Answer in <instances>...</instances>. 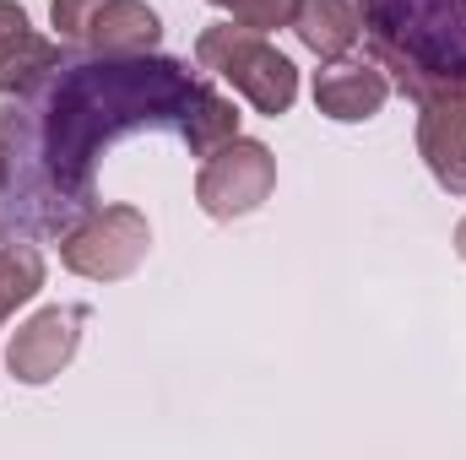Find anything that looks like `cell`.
<instances>
[{"label":"cell","mask_w":466,"mask_h":460,"mask_svg":"<svg viewBox=\"0 0 466 460\" xmlns=\"http://www.w3.org/2000/svg\"><path fill=\"white\" fill-rule=\"evenodd\" d=\"M147 244H152V233H147V217L136 206H98L60 238V260L76 276L119 282L147 260Z\"/></svg>","instance_id":"277c9868"},{"label":"cell","mask_w":466,"mask_h":460,"mask_svg":"<svg viewBox=\"0 0 466 460\" xmlns=\"http://www.w3.org/2000/svg\"><path fill=\"white\" fill-rule=\"evenodd\" d=\"M0 185H5V130H0Z\"/></svg>","instance_id":"e0dca14e"},{"label":"cell","mask_w":466,"mask_h":460,"mask_svg":"<svg viewBox=\"0 0 466 460\" xmlns=\"http://www.w3.org/2000/svg\"><path fill=\"white\" fill-rule=\"evenodd\" d=\"M82 325H87V309L82 304H55V309H38L27 325H16V336H11V352H5V363H11V379H22V385H49L66 363H71V352L82 342Z\"/></svg>","instance_id":"52a82bcc"},{"label":"cell","mask_w":466,"mask_h":460,"mask_svg":"<svg viewBox=\"0 0 466 460\" xmlns=\"http://www.w3.org/2000/svg\"><path fill=\"white\" fill-rule=\"evenodd\" d=\"M212 5H223L238 27H255V33L293 27V11H299V0H212Z\"/></svg>","instance_id":"5bb4252c"},{"label":"cell","mask_w":466,"mask_h":460,"mask_svg":"<svg viewBox=\"0 0 466 460\" xmlns=\"http://www.w3.org/2000/svg\"><path fill=\"white\" fill-rule=\"evenodd\" d=\"M385 98H390V82L374 65H363V60H331L326 71H315V104H320V115L342 119V125H358V119L380 115Z\"/></svg>","instance_id":"9c48e42d"},{"label":"cell","mask_w":466,"mask_h":460,"mask_svg":"<svg viewBox=\"0 0 466 460\" xmlns=\"http://www.w3.org/2000/svg\"><path fill=\"white\" fill-rule=\"evenodd\" d=\"M369 49L418 104L466 98V0H358Z\"/></svg>","instance_id":"7a4b0ae2"},{"label":"cell","mask_w":466,"mask_h":460,"mask_svg":"<svg viewBox=\"0 0 466 460\" xmlns=\"http://www.w3.org/2000/svg\"><path fill=\"white\" fill-rule=\"evenodd\" d=\"M11 27H27V11L11 5V0H0V33H11Z\"/></svg>","instance_id":"9a60e30c"},{"label":"cell","mask_w":466,"mask_h":460,"mask_svg":"<svg viewBox=\"0 0 466 460\" xmlns=\"http://www.w3.org/2000/svg\"><path fill=\"white\" fill-rule=\"evenodd\" d=\"M456 249H461V260H466V217H461V228H456Z\"/></svg>","instance_id":"2e32d148"},{"label":"cell","mask_w":466,"mask_h":460,"mask_svg":"<svg viewBox=\"0 0 466 460\" xmlns=\"http://www.w3.org/2000/svg\"><path fill=\"white\" fill-rule=\"evenodd\" d=\"M233 135H238V115H233V104L223 98V93H218V87H207L179 141H185L196 157H212V152H218L223 141H233Z\"/></svg>","instance_id":"4fadbf2b"},{"label":"cell","mask_w":466,"mask_h":460,"mask_svg":"<svg viewBox=\"0 0 466 460\" xmlns=\"http://www.w3.org/2000/svg\"><path fill=\"white\" fill-rule=\"evenodd\" d=\"M60 60H66V49L49 44V38H38L33 27H11V33H0V93H5V98L27 93V87L44 82Z\"/></svg>","instance_id":"8fae6325"},{"label":"cell","mask_w":466,"mask_h":460,"mask_svg":"<svg viewBox=\"0 0 466 460\" xmlns=\"http://www.w3.org/2000/svg\"><path fill=\"white\" fill-rule=\"evenodd\" d=\"M49 16L66 44L93 55H147L163 38V22L147 0H55Z\"/></svg>","instance_id":"5b68a950"},{"label":"cell","mask_w":466,"mask_h":460,"mask_svg":"<svg viewBox=\"0 0 466 460\" xmlns=\"http://www.w3.org/2000/svg\"><path fill=\"white\" fill-rule=\"evenodd\" d=\"M196 60H201V71L233 82V93H244L260 115H271V119L288 115L293 98H299L293 60L277 44H266V33H255V27H238V22L207 27L196 38Z\"/></svg>","instance_id":"3957f363"},{"label":"cell","mask_w":466,"mask_h":460,"mask_svg":"<svg viewBox=\"0 0 466 460\" xmlns=\"http://www.w3.org/2000/svg\"><path fill=\"white\" fill-rule=\"evenodd\" d=\"M44 287V255L33 244H16V238H0V325L16 304H27L33 293Z\"/></svg>","instance_id":"7c38bea8"},{"label":"cell","mask_w":466,"mask_h":460,"mask_svg":"<svg viewBox=\"0 0 466 460\" xmlns=\"http://www.w3.org/2000/svg\"><path fill=\"white\" fill-rule=\"evenodd\" d=\"M293 33L320 55V60H348L358 33H363V16L352 0H299L293 11Z\"/></svg>","instance_id":"30bf717a"},{"label":"cell","mask_w":466,"mask_h":460,"mask_svg":"<svg viewBox=\"0 0 466 460\" xmlns=\"http://www.w3.org/2000/svg\"><path fill=\"white\" fill-rule=\"evenodd\" d=\"M271 185H277V157L260 141H238L233 135L207 157V168L196 179V201L212 217H244V212H255L271 195Z\"/></svg>","instance_id":"8992f818"},{"label":"cell","mask_w":466,"mask_h":460,"mask_svg":"<svg viewBox=\"0 0 466 460\" xmlns=\"http://www.w3.org/2000/svg\"><path fill=\"white\" fill-rule=\"evenodd\" d=\"M212 82L163 55H66L44 82L0 109L5 130V185H0V238L38 233L66 238L98 212V157L136 130H174L196 115Z\"/></svg>","instance_id":"6da1fadb"},{"label":"cell","mask_w":466,"mask_h":460,"mask_svg":"<svg viewBox=\"0 0 466 460\" xmlns=\"http://www.w3.org/2000/svg\"><path fill=\"white\" fill-rule=\"evenodd\" d=\"M418 109V152L429 174L451 195H466V98H429Z\"/></svg>","instance_id":"ba28073f"}]
</instances>
